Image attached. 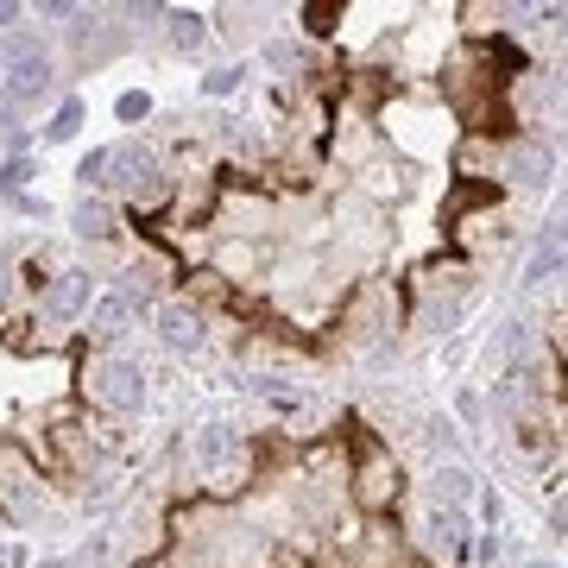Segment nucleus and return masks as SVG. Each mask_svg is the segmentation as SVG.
<instances>
[{
	"label": "nucleus",
	"instance_id": "nucleus-9",
	"mask_svg": "<svg viewBox=\"0 0 568 568\" xmlns=\"http://www.w3.org/2000/svg\"><path fill=\"white\" fill-rule=\"evenodd\" d=\"M95 448H102V424H89V417H58V455L70 467H89Z\"/></svg>",
	"mask_w": 568,
	"mask_h": 568
},
{
	"label": "nucleus",
	"instance_id": "nucleus-14",
	"mask_svg": "<svg viewBox=\"0 0 568 568\" xmlns=\"http://www.w3.org/2000/svg\"><path fill=\"white\" fill-rule=\"evenodd\" d=\"M556 272H562V234H556V227H549V234H544V246H537V253H530V284L556 278Z\"/></svg>",
	"mask_w": 568,
	"mask_h": 568
},
{
	"label": "nucleus",
	"instance_id": "nucleus-25",
	"mask_svg": "<svg viewBox=\"0 0 568 568\" xmlns=\"http://www.w3.org/2000/svg\"><path fill=\"white\" fill-rule=\"evenodd\" d=\"M20 20V7H7V0H0V26H13Z\"/></svg>",
	"mask_w": 568,
	"mask_h": 568
},
{
	"label": "nucleus",
	"instance_id": "nucleus-10",
	"mask_svg": "<svg viewBox=\"0 0 568 568\" xmlns=\"http://www.w3.org/2000/svg\"><path fill=\"white\" fill-rule=\"evenodd\" d=\"M398 530L392 525H366V537H361V549H354V562L361 568H398Z\"/></svg>",
	"mask_w": 568,
	"mask_h": 568
},
{
	"label": "nucleus",
	"instance_id": "nucleus-20",
	"mask_svg": "<svg viewBox=\"0 0 568 568\" xmlns=\"http://www.w3.org/2000/svg\"><path fill=\"white\" fill-rule=\"evenodd\" d=\"M114 114H121V121H145V114H152V102H145V95H121V108H114Z\"/></svg>",
	"mask_w": 568,
	"mask_h": 568
},
{
	"label": "nucleus",
	"instance_id": "nucleus-27",
	"mask_svg": "<svg viewBox=\"0 0 568 568\" xmlns=\"http://www.w3.org/2000/svg\"><path fill=\"white\" fill-rule=\"evenodd\" d=\"M0 77H7V63H0Z\"/></svg>",
	"mask_w": 568,
	"mask_h": 568
},
{
	"label": "nucleus",
	"instance_id": "nucleus-26",
	"mask_svg": "<svg viewBox=\"0 0 568 568\" xmlns=\"http://www.w3.org/2000/svg\"><path fill=\"white\" fill-rule=\"evenodd\" d=\"M39 568H70V562H39Z\"/></svg>",
	"mask_w": 568,
	"mask_h": 568
},
{
	"label": "nucleus",
	"instance_id": "nucleus-2",
	"mask_svg": "<svg viewBox=\"0 0 568 568\" xmlns=\"http://www.w3.org/2000/svg\"><path fill=\"white\" fill-rule=\"evenodd\" d=\"M398 462H392L379 443H361V455H354V506H366V511H392L398 506Z\"/></svg>",
	"mask_w": 568,
	"mask_h": 568
},
{
	"label": "nucleus",
	"instance_id": "nucleus-4",
	"mask_svg": "<svg viewBox=\"0 0 568 568\" xmlns=\"http://www.w3.org/2000/svg\"><path fill=\"white\" fill-rule=\"evenodd\" d=\"M0 518H39V467L26 462L20 448H0Z\"/></svg>",
	"mask_w": 568,
	"mask_h": 568
},
{
	"label": "nucleus",
	"instance_id": "nucleus-12",
	"mask_svg": "<svg viewBox=\"0 0 568 568\" xmlns=\"http://www.w3.org/2000/svg\"><path fill=\"white\" fill-rule=\"evenodd\" d=\"M429 544L448 549V556H462V549H467V525H462V511H455V506L429 511Z\"/></svg>",
	"mask_w": 568,
	"mask_h": 568
},
{
	"label": "nucleus",
	"instance_id": "nucleus-5",
	"mask_svg": "<svg viewBox=\"0 0 568 568\" xmlns=\"http://www.w3.org/2000/svg\"><path fill=\"white\" fill-rule=\"evenodd\" d=\"M196 467L203 474H241V462H246V436L234 424H203L196 429Z\"/></svg>",
	"mask_w": 568,
	"mask_h": 568
},
{
	"label": "nucleus",
	"instance_id": "nucleus-21",
	"mask_svg": "<svg viewBox=\"0 0 568 568\" xmlns=\"http://www.w3.org/2000/svg\"><path fill=\"white\" fill-rule=\"evenodd\" d=\"M234 89H241V70H215L209 77V95H234Z\"/></svg>",
	"mask_w": 568,
	"mask_h": 568
},
{
	"label": "nucleus",
	"instance_id": "nucleus-11",
	"mask_svg": "<svg viewBox=\"0 0 568 568\" xmlns=\"http://www.w3.org/2000/svg\"><path fill=\"white\" fill-rule=\"evenodd\" d=\"M70 222H77V234H82V241H108V234H114V222H121V209H114V203H102V196H82Z\"/></svg>",
	"mask_w": 568,
	"mask_h": 568
},
{
	"label": "nucleus",
	"instance_id": "nucleus-16",
	"mask_svg": "<svg viewBox=\"0 0 568 568\" xmlns=\"http://www.w3.org/2000/svg\"><path fill=\"white\" fill-rule=\"evenodd\" d=\"M436 493H448V506H462L467 493H474V474H462V467H443V474H436Z\"/></svg>",
	"mask_w": 568,
	"mask_h": 568
},
{
	"label": "nucleus",
	"instance_id": "nucleus-23",
	"mask_svg": "<svg viewBox=\"0 0 568 568\" xmlns=\"http://www.w3.org/2000/svg\"><path fill=\"white\" fill-rule=\"evenodd\" d=\"M328 20H335V7H310V32H335Z\"/></svg>",
	"mask_w": 568,
	"mask_h": 568
},
{
	"label": "nucleus",
	"instance_id": "nucleus-17",
	"mask_svg": "<svg viewBox=\"0 0 568 568\" xmlns=\"http://www.w3.org/2000/svg\"><path fill=\"white\" fill-rule=\"evenodd\" d=\"M77 126H82V102H63V108H58V121L44 126V140H70Z\"/></svg>",
	"mask_w": 568,
	"mask_h": 568
},
{
	"label": "nucleus",
	"instance_id": "nucleus-22",
	"mask_svg": "<svg viewBox=\"0 0 568 568\" xmlns=\"http://www.w3.org/2000/svg\"><path fill=\"white\" fill-rule=\"evenodd\" d=\"M518 448H525V455H544V429H537V424H518Z\"/></svg>",
	"mask_w": 568,
	"mask_h": 568
},
{
	"label": "nucleus",
	"instance_id": "nucleus-24",
	"mask_svg": "<svg viewBox=\"0 0 568 568\" xmlns=\"http://www.w3.org/2000/svg\"><path fill=\"white\" fill-rule=\"evenodd\" d=\"M13 114H20V102H13V95H7V89H0V126L13 121Z\"/></svg>",
	"mask_w": 568,
	"mask_h": 568
},
{
	"label": "nucleus",
	"instance_id": "nucleus-7",
	"mask_svg": "<svg viewBox=\"0 0 568 568\" xmlns=\"http://www.w3.org/2000/svg\"><path fill=\"white\" fill-rule=\"evenodd\" d=\"M82 310H89V272H58V278L44 284V316L70 323Z\"/></svg>",
	"mask_w": 568,
	"mask_h": 568
},
{
	"label": "nucleus",
	"instance_id": "nucleus-19",
	"mask_svg": "<svg viewBox=\"0 0 568 568\" xmlns=\"http://www.w3.org/2000/svg\"><path fill=\"white\" fill-rule=\"evenodd\" d=\"M82 183H108V145H102V152H89V159H82Z\"/></svg>",
	"mask_w": 568,
	"mask_h": 568
},
{
	"label": "nucleus",
	"instance_id": "nucleus-3",
	"mask_svg": "<svg viewBox=\"0 0 568 568\" xmlns=\"http://www.w3.org/2000/svg\"><path fill=\"white\" fill-rule=\"evenodd\" d=\"M0 63H7V95H13V102H39L44 89H51V51H44L32 32H20L13 51Z\"/></svg>",
	"mask_w": 568,
	"mask_h": 568
},
{
	"label": "nucleus",
	"instance_id": "nucleus-6",
	"mask_svg": "<svg viewBox=\"0 0 568 568\" xmlns=\"http://www.w3.org/2000/svg\"><path fill=\"white\" fill-rule=\"evenodd\" d=\"M159 335H164V347H178V354H196V347L209 342V328H203V310L196 304H164L159 310Z\"/></svg>",
	"mask_w": 568,
	"mask_h": 568
},
{
	"label": "nucleus",
	"instance_id": "nucleus-15",
	"mask_svg": "<svg viewBox=\"0 0 568 568\" xmlns=\"http://www.w3.org/2000/svg\"><path fill=\"white\" fill-rule=\"evenodd\" d=\"M203 39H209V32H203L196 13H171V44H178V51H196Z\"/></svg>",
	"mask_w": 568,
	"mask_h": 568
},
{
	"label": "nucleus",
	"instance_id": "nucleus-8",
	"mask_svg": "<svg viewBox=\"0 0 568 568\" xmlns=\"http://www.w3.org/2000/svg\"><path fill=\"white\" fill-rule=\"evenodd\" d=\"M140 297H126V291H108L102 304L89 310V335H95V342H114V335H126V323H133V316H140Z\"/></svg>",
	"mask_w": 568,
	"mask_h": 568
},
{
	"label": "nucleus",
	"instance_id": "nucleus-1",
	"mask_svg": "<svg viewBox=\"0 0 568 568\" xmlns=\"http://www.w3.org/2000/svg\"><path fill=\"white\" fill-rule=\"evenodd\" d=\"M82 398H89L95 410H108V417L140 410V398H145L140 366L121 361V354H89V361H82Z\"/></svg>",
	"mask_w": 568,
	"mask_h": 568
},
{
	"label": "nucleus",
	"instance_id": "nucleus-18",
	"mask_svg": "<svg viewBox=\"0 0 568 568\" xmlns=\"http://www.w3.org/2000/svg\"><path fill=\"white\" fill-rule=\"evenodd\" d=\"M190 291H196V297H209V304H222V297H227V284L215 278V272H196V278H190Z\"/></svg>",
	"mask_w": 568,
	"mask_h": 568
},
{
	"label": "nucleus",
	"instance_id": "nucleus-13",
	"mask_svg": "<svg viewBox=\"0 0 568 568\" xmlns=\"http://www.w3.org/2000/svg\"><path fill=\"white\" fill-rule=\"evenodd\" d=\"M260 260H265L260 246H222V253H215V278L241 284V278H253V272H260Z\"/></svg>",
	"mask_w": 568,
	"mask_h": 568
}]
</instances>
